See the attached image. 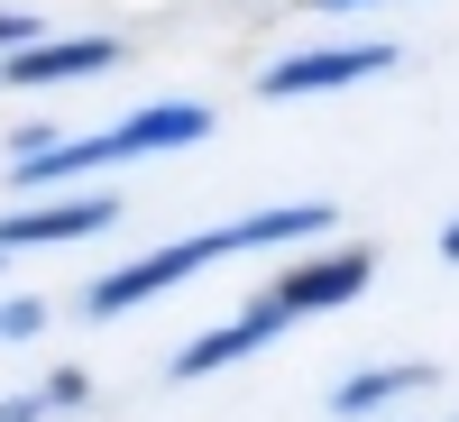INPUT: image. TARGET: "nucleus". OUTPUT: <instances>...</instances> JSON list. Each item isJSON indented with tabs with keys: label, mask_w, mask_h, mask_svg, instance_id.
I'll list each match as a JSON object with an SVG mask.
<instances>
[{
	"label": "nucleus",
	"mask_w": 459,
	"mask_h": 422,
	"mask_svg": "<svg viewBox=\"0 0 459 422\" xmlns=\"http://www.w3.org/2000/svg\"><path fill=\"white\" fill-rule=\"evenodd\" d=\"M322 220H331L322 202H285V211H257V220H239V229H203V239H175V248H157V257L120 266V276H101V285H92V322H120L129 303L166 294L175 276H203L212 257H239V248H266V239H303V229H322Z\"/></svg>",
	"instance_id": "obj_1"
},
{
	"label": "nucleus",
	"mask_w": 459,
	"mask_h": 422,
	"mask_svg": "<svg viewBox=\"0 0 459 422\" xmlns=\"http://www.w3.org/2000/svg\"><path fill=\"white\" fill-rule=\"evenodd\" d=\"M395 47H313V56H285L266 65V101H303V92H340V83H368L386 73Z\"/></svg>",
	"instance_id": "obj_2"
},
{
	"label": "nucleus",
	"mask_w": 459,
	"mask_h": 422,
	"mask_svg": "<svg viewBox=\"0 0 459 422\" xmlns=\"http://www.w3.org/2000/svg\"><path fill=\"white\" fill-rule=\"evenodd\" d=\"M285 322H294V303H285V294H257V303H248V313L230 322V331L194 340V349H175V376H203V367H221V358H248L257 340H276Z\"/></svg>",
	"instance_id": "obj_3"
},
{
	"label": "nucleus",
	"mask_w": 459,
	"mask_h": 422,
	"mask_svg": "<svg viewBox=\"0 0 459 422\" xmlns=\"http://www.w3.org/2000/svg\"><path fill=\"white\" fill-rule=\"evenodd\" d=\"M101 220H120V202L92 194V202H47V211H19V220H0V248H47V239H83V229Z\"/></svg>",
	"instance_id": "obj_4"
},
{
	"label": "nucleus",
	"mask_w": 459,
	"mask_h": 422,
	"mask_svg": "<svg viewBox=\"0 0 459 422\" xmlns=\"http://www.w3.org/2000/svg\"><path fill=\"white\" fill-rule=\"evenodd\" d=\"M359 285H368V257H359V248H340V257H313V266H294V276H285L276 294L294 303V313H313V303H350Z\"/></svg>",
	"instance_id": "obj_5"
},
{
	"label": "nucleus",
	"mask_w": 459,
	"mask_h": 422,
	"mask_svg": "<svg viewBox=\"0 0 459 422\" xmlns=\"http://www.w3.org/2000/svg\"><path fill=\"white\" fill-rule=\"evenodd\" d=\"M203 129H212V110H203V101H157V110H138V120H120V157L184 147V138H203Z\"/></svg>",
	"instance_id": "obj_6"
},
{
	"label": "nucleus",
	"mask_w": 459,
	"mask_h": 422,
	"mask_svg": "<svg viewBox=\"0 0 459 422\" xmlns=\"http://www.w3.org/2000/svg\"><path fill=\"white\" fill-rule=\"evenodd\" d=\"M110 56H120V47H110V37H74V47H19V83H65V73H101Z\"/></svg>",
	"instance_id": "obj_7"
},
{
	"label": "nucleus",
	"mask_w": 459,
	"mask_h": 422,
	"mask_svg": "<svg viewBox=\"0 0 459 422\" xmlns=\"http://www.w3.org/2000/svg\"><path fill=\"white\" fill-rule=\"evenodd\" d=\"M404 386H423V367H368V376H350V386L331 395V413H377V404H395Z\"/></svg>",
	"instance_id": "obj_8"
},
{
	"label": "nucleus",
	"mask_w": 459,
	"mask_h": 422,
	"mask_svg": "<svg viewBox=\"0 0 459 422\" xmlns=\"http://www.w3.org/2000/svg\"><path fill=\"white\" fill-rule=\"evenodd\" d=\"M28 331H47V303H0V340H28Z\"/></svg>",
	"instance_id": "obj_9"
},
{
	"label": "nucleus",
	"mask_w": 459,
	"mask_h": 422,
	"mask_svg": "<svg viewBox=\"0 0 459 422\" xmlns=\"http://www.w3.org/2000/svg\"><path fill=\"white\" fill-rule=\"evenodd\" d=\"M0 47H37V19L28 10H0Z\"/></svg>",
	"instance_id": "obj_10"
},
{
	"label": "nucleus",
	"mask_w": 459,
	"mask_h": 422,
	"mask_svg": "<svg viewBox=\"0 0 459 422\" xmlns=\"http://www.w3.org/2000/svg\"><path fill=\"white\" fill-rule=\"evenodd\" d=\"M47 404H56V395H10V404H0V422H37Z\"/></svg>",
	"instance_id": "obj_11"
},
{
	"label": "nucleus",
	"mask_w": 459,
	"mask_h": 422,
	"mask_svg": "<svg viewBox=\"0 0 459 422\" xmlns=\"http://www.w3.org/2000/svg\"><path fill=\"white\" fill-rule=\"evenodd\" d=\"M441 257H450V266H459V220H450V229H441Z\"/></svg>",
	"instance_id": "obj_12"
},
{
	"label": "nucleus",
	"mask_w": 459,
	"mask_h": 422,
	"mask_svg": "<svg viewBox=\"0 0 459 422\" xmlns=\"http://www.w3.org/2000/svg\"><path fill=\"white\" fill-rule=\"evenodd\" d=\"M322 10H368V0H322Z\"/></svg>",
	"instance_id": "obj_13"
}]
</instances>
